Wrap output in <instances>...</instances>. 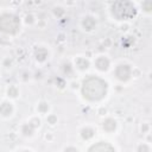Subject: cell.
Segmentation results:
<instances>
[{"label":"cell","mask_w":152,"mask_h":152,"mask_svg":"<svg viewBox=\"0 0 152 152\" xmlns=\"http://www.w3.org/2000/svg\"><path fill=\"white\" fill-rule=\"evenodd\" d=\"M107 93V83L94 76H89L83 81L82 94L83 97L89 101H99L106 96Z\"/></svg>","instance_id":"obj_1"},{"label":"cell","mask_w":152,"mask_h":152,"mask_svg":"<svg viewBox=\"0 0 152 152\" xmlns=\"http://www.w3.org/2000/svg\"><path fill=\"white\" fill-rule=\"evenodd\" d=\"M112 12H113V15H115L119 20H124V19H129L134 17L137 13V10L134 5L128 1H119L113 5Z\"/></svg>","instance_id":"obj_2"},{"label":"cell","mask_w":152,"mask_h":152,"mask_svg":"<svg viewBox=\"0 0 152 152\" xmlns=\"http://www.w3.org/2000/svg\"><path fill=\"white\" fill-rule=\"evenodd\" d=\"M19 28V19L13 14L0 15V31L6 33H15Z\"/></svg>","instance_id":"obj_3"},{"label":"cell","mask_w":152,"mask_h":152,"mask_svg":"<svg viewBox=\"0 0 152 152\" xmlns=\"http://www.w3.org/2000/svg\"><path fill=\"white\" fill-rule=\"evenodd\" d=\"M88 152H115L114 147L108 144V142H103V141H100L95 145H93Z\"/></svg>","instance_id":"obj_4"},{"label":"cell","mask_w":152,"mask_h":152,"mask_svg":"<svg viewBox=\"0 0 152 152\" xmlns=\"http://www.w3.org/2000/svg\"><path fill=\"white\" fill-rule=\"evenodd\" d=\"M131 75V69L128 65H119L116 69V76L119 80L126 81Z\"/></svg>","instance_id":"obj_5"},{"label":"cell","mask_w":152,"mask_h":152,"mask_svg":"<svg viewBox=\"0 0 152 152\" xmlns=\"http://www.w3.org/2000/svg\"><path fill=\"white\" fill-rule=\"evenodd\" d=\"M108 64H109V62H108V59H106L104 57H100V58L96 61V66H97L100 70H106V69L108 68Z\"/></svg>","instance_id":"obj_6"},{"label":"cell","mask_w":152,"mask_h":152,"mask_svg":"<svg viewBox=\"0 0 152 152\" xmlns=\"http://www.w3.org/2000/svg\"><path fill=\"white\" fill-rule=\"evenodd\" d=\"M12 112V107H11V103H2L1 107H0V113L2 115H10Z\"/></svg>","instance_id":"obj_7"},{"label":"cell","mask_w":152,"mask_h":152,"mask_svg":"<svg viewBox=\"0 0 152 152\" xmlns=\"http://www.w3.org/2000/svg\"><path fill=\"white\" fill-rule=\"evenodd\" d=\"M103 127H104V129H107V131H113V129L115 128V121L112 120V119H108V120L103 124Z\"/></svg>","instance_id":"obj_8"},{"label":"cell","mask_w":152,"mask_h":152,"mask_svg":"<svg viewBox=\"0 0 152 152\" xmlns=\"http://www.w3.org/2000/svg\"><path fill=\"white\" fill-rule=\"evenodd\" d=\"M65 152H77V150H75V148H72V147H69V148L65 150Z\"/></svg>","instance_id":"obj_9"},{"label":"cell","mask_w":152,"mask_h":152,"mask_svg":"<svg viewBox=\"0 0 152 152\" xmlns=\"http://www.w3.org/2000/svg\"><path fill=\"white\" fill-rule=\"evenodd\" d=\"M23 152H27V151H23Z\"/></svg>","instance_id":"obj_10"}]
</instances>
